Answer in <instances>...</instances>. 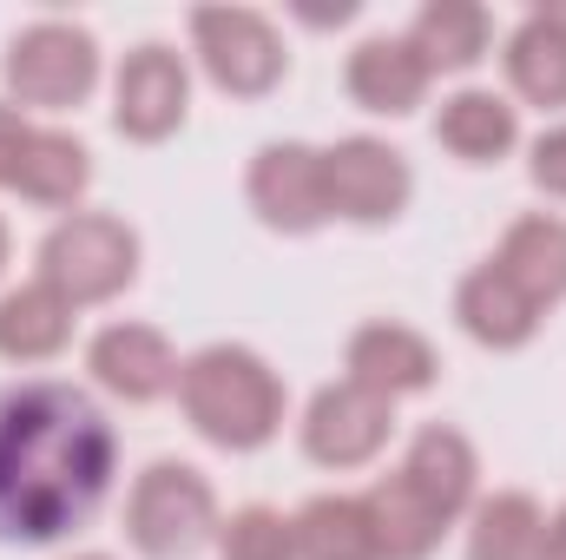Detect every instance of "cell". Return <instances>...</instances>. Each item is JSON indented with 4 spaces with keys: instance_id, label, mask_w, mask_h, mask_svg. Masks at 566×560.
<instances>
[{
    "instance_id": "obj_12",
    "label": "cell",
    "mask_w": 566,
    "mask_h": 560,
    "mask_svg": "<svg viewBox=\"0 0 566 560\" xmlns=\"http://www.w3.org/2000/svg\"><path fill=\"white\" fill-rule=\"evenodd\" d=\"M396 481L422 501L441 528H461L468 508L481 501V455H474V442H468L461 428L422 422V428L409 435L402 462H396Z\"/></svg>"
},
{
    "instance_id": "obj_15",
    "label": "cell",
    "mask_w": 566,
    "mask_h": 560,
    "mask_svg": "<svg viewBox=\"0 0 566 560\" xmlns=\"http://www.w3.org/2000/svg\"><path fill=\"white\" fill-rule=\"evenodd\" d=\"M454 323H461V336H468V343H481V350L507 356V350H527V343L541 336L547 310H541V303H534L514 278H507V271H494V265L481 258L468 278L454 283Z\"/></svg>"
},
{
    "instance_id": "obj_22",
    "label": "cell",
    "mask_w": 566,
    "mask_h": 560,
    "mask_svg": "<svg viewBox=\"0 0 566 560\" xmlns=\"http://www.w3.org/2000/svg\"><path fill=\"white\" fill-rule=\"evenodd\" d=\"M468 560H547V508L527 488L481 495L468 508Z\"/></svg>"
},
{
    "instance_id": "obj_8",
    "label": "cell",
    "mask_w": 566,
    "mask_h": 560,
    "mask_svg": "<svg viewBox=\"0 0 566 560\" xmlns=\"http://www.w3.org/2000/svg\"><path fill=\"white\" fill-rule=\"evenodd\" d=\"M389 435H396V403L369 396V390L349 383V376L323 383V390L303 403V422H296L303 455H310L316 468H329V475L369 468V462L389 448Z\"/></svg>"
},
{
    "instance_id": "obj_5",
    "label": "cell",
    "mask_w": 566,
    "mask_h": 560,
    "mask_svg": "<svg viewBox=\"0 0 566 560\" xmlns=\"http://www.w3.org/2000/svg\"><path fill=\"white\" fill-rule=\"evenodd\" d=\"M7 106L20 113H66L86 106L99 86V40L80 20H27L0 53Z\"/></svg>"
},
{
    "instance_id": "obj_2",
    "label": "cell",
    "mask_w": 566,
    "mask_h": 560,
    "mask_svg": "<svg viewBox=\"0 0 566 560\" xmlns=\"http://www.w3.org/2000/svg\"><path fill=\"white\" fill-rule=\"evenodd\" d=\"M178 409L198 442L224 455H258L283 435L290 396H283V376L251 343H205L178 370Z\"/></svg>"
},
{
    "instance_id": "obj_16",
    "label": "cell",
    "mask_w": 566,
    "mask_h": 560,
    "mask_svg": "<svg viewBox=\"0 0 566 560\" xmlns=\"http://www.w3.org/2000/svg\"><path fill=\"white\" fill-rule=\"evenodd\" d=\"M434 145L461 165H501L521 145V106L494 86H454L434 106Z\"/></svg>"
},
{
    "instance_id": "obj_21",
    "label": "cell",
    "mask_w": 566,
    "mask_h": 560,
    "mask_svg": "<svg viewBox=\"0 0 566 560\" xmlns=\"http://www.w3.org/2000/svg\"><path fill=\"white\" fill-rule=\"evenodd\" d=\"M501 66H507L514 100H527V106H541V113H560L566 106V27L547 7H534V13L507 33Z\"/></svg>"
},
{
    "instance_id": "obj_25",
    "label": "cell",
    "mask_w": 566,
    "mask_h": 560,
    "mask_svg": "<svg viewBox=\"0 0 566 560\" xmlns=\"http://www.w3.org/2000/svg\"><path fill=\"white\" fill-rule=\"evenodd\" d=\"M218 560H296V528L283 508H231L218 521Z\"/></svg>"
},
{
    "instance_id": "obj_24",
    "label": "cell",
    "mask_w": 566,
    "mask_h": 560,
    "mask_svg": "<svg viewBox=\"0 0 566 560\" xmlns=\"http://www.w3.org/2000/svg\"><path fill=\"white\" fill-rule=\"evenodd\" d=\"M363 501H369V521H376L382 560H428L441 541H448V528H441L422 501L396 481V468H389V475H376Z\"/></svg>"
},
{
    "instance_id": "obj_18",
    "label": "cell",
    "mask_w": 566,
    "mask_h": 560,
    "mask_svg": "<svg viewBox=\"0 0 566 560\" xmlns=\"http://www.w3.org/2000/svg\"><path fill=\"white\" fill-rule=\"evenodd\" d=\"M488 265L507 271V278L541 303V310L566 303V218H554V211H527V218H514V225L501 231V245H494Z\"/></svg>"
},
{
    "instance_id": "obj_28",
    "label": "cell",
    "mask_w": 566,
    "mask_h": 560,
    "mask_svg": "<svg viewBox=\"0 0 566 560\" xmlns=\"http://www.w3.org/2000/svg\"><path fill=\"white\" fill-rule=\"evenodd\" d=\"M547 560H566V501L547 515Z\"/></svg>"
},
{
    "instance_id": "obj_13",
    "label": "cell",
    "mask_w": 566,
    "mask_h": 560,
    "mask_svg": "<svg viewBox=\"0 0 566 560\" xmlns=\"http://www.w3.org/2000/svg\"><path fill=\"white\" fill-rule=\"evenodd\" d=\"M343 376L363 383L369 396L382 403H409L428 396L441 383V356L416 323H396V317H376V323H356L349 343H343Z\"/></svg>"
},
{
    "instance_id": "obj_17",
    "label": "cell",
    "mask_w": 566,
    "mask_h": 560,
    "mask_svg": "<svg viewBox=\"0 0 566 560\" xmlns=\"http://www.w3.org/2000/svg\"><path fill=\"white\" fill-rule=\"evenodd\" d=\"M73 323H80V310L53 290V283H13V290H0V363H20V370H33V363H53V356H66V343H73Z\"/></svg>"
},
{
    "instance_id": "obj_27",
    "label": "cell",
    "mask_w": 566,
    "mask_h": 560,
    "mask_svg": "<svg viewBox=\"0 0 566 560\" xmlns=\"http://www.w3.org/2000/svg\"><path fill=\"white\" fill-rule=\"evenodd\" d=\"M27 139H33V120H27L20 106H7V100H0V191L13 185V172H20V152H27Z\"/></svg>"
},
{
    "instance_id": "obj_3",
    "label": "cell",
    "mask_w": 566,
    "mask_h": 560,
    "mask_svg": "<svg viewBox=\"0 0 566 560\" xmlns=\"http://www.w3.org/2000/svg\"><path fill=\"white\" fill-rule=\"evenodd\" d=\"M218 488L205 468L158 455L133 475L126 495V541L145 560H198L205 548H218Z\"/></svg>"
},
{
    "instance_id": "obj_10",
    "label": "cell",
    "mask_w": 566,
    "mask_h": 560,
    "mask_svg": "<svg viewBox=\"0 0 566 560\" xmlns=\"http://www.w3.org/2000/svg\"><path fill=\"white\" fill-rule=\"evenodd\" d=\"M244 198L258 211L264 231L277 238H310L329 225V185H323V145L303 139H271L258 145L251 172H244Z\"/></svg>"
},
{
    "instance_id": "obj_1",
    "label": "cell",
    "mask_w": 566,
    "mask_h": 560,
    "mask_svg": "<svg viewBox=\"0 0 566 560\" xmlns=\"http://www.w3.org/2000/svg\"><path fill=\"white\" fill-rule=\"evenodd\" d=\"M119 475V428L73 383L0 390V541L53 548L99 515Z\"/></svg>"
},
{
    "instance_id": "obj_4",
    "label": "cell",
    "mask_w": 566,
    "mask_h": 560,
    "mask_svg": "<svg viewBox=\"0 0 566 560\" xmlns=\"http://www.w3.org/2000/svg\"><path fill=\"white\" fill-rule=\"evenodd\" d=\"M139 231L113 211H66L46 238H40V271L33 278L53 283L73 310H99L113 297H126L139 283Z\"/></svg>"
},
{
    "instance_id": "obj_23",
    "label": "cell",
    "mask_w": 566,
    "mask_h": 560,
    "mask_svg": "<svg viewBox=\"0 0 566 560\" xmlns=\"http://www.w3.org/2000/svg\"><path fill=\"white\" fill-rule=\"evenodd\" d=\"M290 528H296V560H382L363 495H310L290 515Z\"/></svg>"
},
{
    "instance_id": "obj_7",
    "label": "cell",
    "mask_w": 566,
    "mask_h": 560,
    "mask_svg": "<svg viewBox=\"0 0 566 560\" xmlns=\"http://www.w3.org/2000/svg\"><path fill=\"white\" fill-rule=\"evenodd\" d=\"M323 185H329V225H396L416 198V172L389 139L349 133V139L323 145Z\"/></svg>"
},
{
    "instance_id": "obj_6",
    "label": "cell",
    "mask_w": 566,
    "mask_h": 560,
    "mask_svg": "<svg viewBox=\"0 0 566 560\" xmlns=\"http://www.w3.org/2000/svg\"><path fill=\"white\" fill-rule=\"evenodd\" d=\"M191 60L198 73L224 93V100H271L290 73V46H283L277 20L258 7H191Z\"/></svg>"
},
{
    "instance_id": "obj_29",
    "label": "cell",
    "mask_w": 566,
    "mask_h": 560,
    "mask_svg": "<svg viewBox=\"0 0 566 560\" xmlns=\"http://www.w3.org/2000/svg\"><path fill=\"white\" fill-rule=\"evenodd\" d=\"M7 245H13V238H7V218H0V271H7Z\"/></svg>"
},
{
    "instance_id": "obj_30",
    "label": "cell",
    "mask_w": 566,
    "mask_h": 560,
    "mask_svg": "<svg viewBox=\"0 0 566 560\" xmlns=\"http://www.w3.org/2000/svg\"><path fill=\"white\" fill-rule=\"evenodd\" d=\"M73 560H113V554H73Z\"/></svg>"
},
{
    "instance_id": "obj_19",
    "label": "cell",
    "mask_w": 566,
    "mask_h": 560,
    "mask_svg": "<svg viewBox=\"0 0 566 560\" xmlns=\"http://www.w3.org/2000/svg\"><path fill=\"white\" fill-rule=\"evenodd\" d=\"M86 185H93V152L73 133H60V126H33V139L20 152V172H13L7 191H20L40 211H80Z\"/></svg>"
},
{
    "instance_id": "obj_11",
    "label": "cell",
    "mask_w": 566,
    "mask_h": 560,
    "mask_svg": "<svg viewBox=\"0 0 566 560\" xmlns=\"http://www.w3.org/2000/svg\"><path fill=\"white\" fill-rule=\"evenodd\" d=\"M178 370H185V356L171 350V336H165L158 323L119 317V323H106V330L86 343V376H93L113 403H133V409L178 396Z\"/></svg>"
},
{
    "instance_id": "obj_26",
    "label": "cell",
    "mask_w": 566,
    "mask_h": 560,
    "mask_svg": "<svg viewBox=\"0 0 566 560\" xmlns=\"http://www.w3.org/2000/svg\"><path fill=\"white\" fill-rule=\"evenodd\" d=\"M527 178H534V191H541V198L566 205V120H560V126H547L541 139L527 145Z\"/></svg>"
},
{
    "instance_id": "obj_20",
    "label": "cell",
    "mask_w": 566,
    "mask_h": 560,
    "mask_svg": "<svg viewBox=\"0 0 566 560\" xmlns=\"http://www.w3.org/2000/svg\"><path fill=\"white\" fill-rule=\"evenodd\" d=\"M409 46L422 53V66L434 80L441 73H474L494 46V13L481 0H428L409 20Z\"/></svg>"
},
{
    "instance_id": "obj_14",
    "label": "cell",
    "mask_w": 566,
    "mask_h": 560,
    "mask_svg": "<svg viewBox=\"0 0 566 560\" xmlns=\"http://www.w3.org/2000/svg\"><path fill=\"white\" fill-rule=\"evenodd\" d=\"M428 86H434V73L422 66V53L409 46V33H369L343 60V93L363 113H376V120H409L428 100Z\"/></svg>"
},
{
    "instance_id": "obj_9",
    "label": "cell",
    "mask_w": 566,
    "mask_h": 560,
    "mask_svg": "<svg viewBox=\"0 0 566 560\" xmlns=\"http://www.w3.org/2000/svg\"><path fill=\"white\" fill-rule=\"evenodd\" d=\"M191 120V66L178 46L139 40L113 73V126L133 145H165Z\"/></svg>"
}]
</instances>
